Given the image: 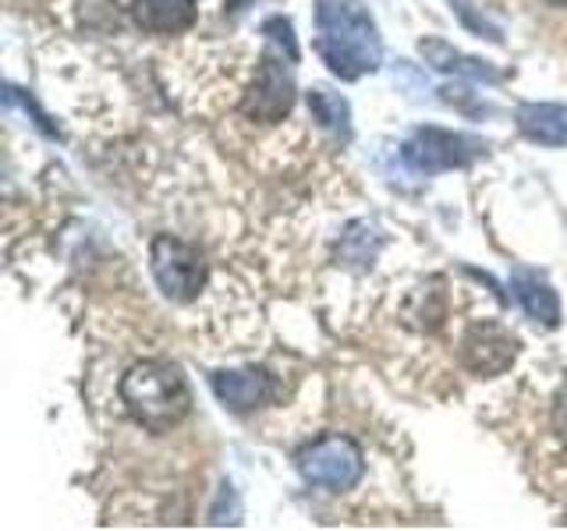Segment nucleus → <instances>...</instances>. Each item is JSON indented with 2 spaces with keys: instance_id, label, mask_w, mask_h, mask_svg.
<instances>
[{
  "instance_id": "obj_1",
  "label": "nucleus",
  "mask_w": 567,
  "mask_h": 531,
  "mask_svg": "<svg viewBox=\"0 0 567 531\" xmlns=\"http://www.w3.org/2000/svg\"><path fill=\"white\" fill-rule=\"evenodd\" d=\"M316 53L341 82H359L383 64V40L365 0H316Z\"/></svg>"
},
{
  "instance_id": "obj_2",
  "label": "nucleus",
  "mask_w": 567,
  "mask_h": 531,
  "mask_svg": "<svg viewBox=\"0 0 567 531\" xmlns=\"http://www.w3.org/2000/svg\"><path fill=\"white\" fill-rule=\"evenodd\" d=\"M121 404L150 433H171L192 412V389L171 362H138L121 376Z\"/></svg>"
},
{
  "instance_id": "obj_3",
  "label": "nucleus",
  "mask_w": 567,
  "mask_h": 531,
  "mask_svg": "<svg viewBox=\"0 0 567 531\" xmlns=\"http://www.w3.org/2000/svg\"><path fill=\"white\" fill-rule=\"evenodd\" d=\"M150 270L156 288L164 291L171 301H195L206 288L209 266L195 244L174 238V235H156L150 244Z\"/></svg>"
},
{
  "instance_id": "obj_4",
  "label": "nucleus",
  "mask_w": 567,
  "mask_h": 531,
  "mask_svg": "<svg viewBox=\"0 0 567 531\" xmlns=\"http://www.w3.org/2000/svg\"><path fill=\"white\" fill-rule=\"evenodd\" d=\"M298 471L306 482L323 489H354L365 475V454L348 436H323L298 454Z\"/></svg>"
},
{
  "instance_id": "obj_5",
  "label": "nucleus",
  "mask_w": 567,
  "mask_h": 531,
  "mask_svg": "<svg viewBox=\"0 0 567 531\" xmlns=\"http://www.w3.org/2000/svg\"><path fill=\"white\" fill-rule=\"evenodd\" d=\"M483 142L468 138L461 132L447 128H419L412 138L401 146V159L415 174H443V170H457L468 167L475 156H483Z\"/></svg>"
},
{
  "instance_id": "obj_6",
  "label": "nucleus",
  "mask_w": 567,
  "mask_h": 531,
  "mask_svg": "<svg viewBox=\"0 0 567 531\" xmlns=\"http://www.w3.org/2000/svg\"><path fill=\"white\" fill-rule=\"evenodd\" d=\"M291 106H295L291 61L277 58V53H262V61L256 67V79L241 100V114L248 121H259V124H277L291 114Z\"/></svg>"
},
{
  "instance_id": "obj_7",
  "label": "nucleus",
  "mask_w": 567,
  "mask_h": 531,
  "mask_svg": "<svg viewBox=\"0 0 567 531\" xmlns=\"http://www.w3.org/2000/svg\"><path fill=\"white\" fill-rule=\"evenodd\" d=\"M518 358V341L501 323H472L461 336V365L472 376H501Z\"/></svg>"
},
{
  "instance_id": "obj_8",
  "label": "nucleus",
  "mask_w": 567,
  "mask_h": 531,
  "mask_svg": "<svg viewBox=\"0 0 567 531\" xmlns=\"http://www.w3.org/2000/svg\"><path fill=\"white\" fill-rule=\"evenodd\" d=\"M209 386L217 400L230 412H252L274 394V379L259 368H235V372H213Z\"/></svg>"
},
{
  "instance_id": "obj_9",
  "label": "nucleus",
  "mask_w": 567,
  "mask_h": 531,
  "mask_svg": "<svg viewBox=\"0 0 567 531\" xmlns=\"http://www.w3.org/2000/svg\"><path fill=\"white\" fill-rule=\"evenodd\" d=\"M511 291L518 298V305L528 319H536L546 330L560 326V298L549 288V280L539 277L536 270H525V266H514L511 270Z\"/></svg>"
},
{
  "instance_id": "obj_10",
  "label": "nucleus",
  "mask_w": 567,
  "mask_h": 531,
  "mask_svg": "<svg viewBox=\"0 0 567 531\" xmlns=\"http://www.w3.org/2000/svg\"><path fill=\"white\" fill-rule=\"evenodd\" d=\"M132 18L138 29L153 35H177L195 25L199 4L195 0H132Z\"/></svg>"
},
{
  "instance_id": "obj_11",
  "label": "nucleus",
  "mask_w": 567,
  "mask_h": 531,
  "mask_svg": "<svg viewBox=\"0 0 567 531\" xmlns=\"http://www.w3.org/2000/svg\"><path fill=\"white\" fill-rule=\"evenodd\" d=\"M518 132L539 146L567 149V106L564 103H522L514 111Z\"/></svg>"
},
{
  "instance_id": "obj_12",
  "label": "nucleus",
  "mask_w": 567,
  "mask_h": 531,
  "mask_svg": "<svg viewBox=\"0 0 567 531\" xmlns=\"http://www.w3.org/2000/svg\"><path fill=\"white\" fill-rule=\"evenodd\" d=\"M419 53L425 58V64L443 71V75H457V79H475V82H501L504 75L496 71L489 61H478V58H468V53L454 50L447 40H440V35H425L419 40Z\"/></svg>"
},
{
  "instance_id": "obj_13",
  "label": "nucleus",
  "mask_w": 567,
  "mask_h": 531,
  "mask_svg": "<svg viewBox=\"0 0 567 531\" xmlns=\"http://www.w3.org/2000/svg\"><path fill=\"white\" fill-rule=\"evenodd\" d=\"M309 111H312V117L323 124L327 132H333V135H341L344 142L351 138V106H348V100L344 96H337V93H330V88H323V85H316V88H309Z\"/></svg>"
},
{
  "instance_id": "obj_14",
  "label": "nucleus",
  "mask_w": 567,
  "mask_h": 531,
  "mask_svg": "<svg viewBox=\"0 0 567 531\" xmlns=\"http://www.w3.org/2000/svg\"><path fill=\"white\" fill-rule=\"evenodd\" d=\"M262 32L270 35L274 43H280L284 50H288L291 61H298V46H295V35H291V22H288V18H270V22L262 25Z\"/></svg>"
},
{
  "instance_id": "obj_15",
  "label": "nucleus",
  "mask_w": 567,
  "mask_h": 531,
  "mask_svg": "<svg viewBox=\"0 0 567 531\" xmlns=\"http://www.w3.org/2000/svg\"><path fill=\"white\" fill-rule=\"evenodd\" d=\"M546 4H554V8H567V0H546Z\"/></svg>"
}]
</instances>
